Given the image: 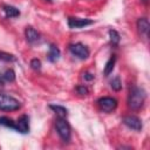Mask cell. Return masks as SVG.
Returning <instances> with one entry per match:
<instances>
[{"mask_svg":"<svg viewBox=\"0 0 150 150\" xmlns=\"http://www.w3.org/2000/svg\"><path fill=\"white\" fill-rule=\"evenodd\" d=\"M68 48H69V52H70L73 55H75L76 57H79V59H81V60H86V59L89 56V54H90L88 47L84 46V45L81 43V42L71 43V45H69Z\"/></svg>","mask_w":150,"mask_h":150,"instance_id":"obj_5","label":"cell"},{"mask_svg":"<svg viewBox=\"0 0 150 150\" xmlns=\"http://www.w3.org/2000/svg\"><path fill=\"white\" fill-rule=\"evenodd\" d=\"M122 122L125 127H128L129 129L131 130H135V131H141L142 128H143V124H142V121L137 117V116H132V115H128V116H124L122 118Z\"/></svg>","mask_w":150,"mask_h":150,"instance_id":"obj_6","label":"cell"},{"mask_svg":"<svg viewBox=\"0 0 150 150\" xmlns=\"http://www.w3.org/2000/svg\"><path fill=\"white\" fill-rule=\"evenodd\" d=\"M61 56V52L60 49L55 46V45H50L49 46V49H48V54H47V57L50 62H56Z\"/></svg>","mask_w":150,"mask_h":150,"instance_id":"obj_11","label":"cell"},{"mask_svg":"<svg viewBox=\"0 0 150 150\" xmlns=\"http://www.w3.org/2000/svg\"><path fill=\"white\" fill-rule=\"evenodd\" d=\"M145 98H146L145 90L143 88L132 86L130 88L129 95H128V107L131 110L137 111V110H139V109L143 108L144 102H145Z\"/></svg>","mask_w":150,"mask_h":150,"instance_id":"obj_1","label":"cell"},{"mask_svg":"<svg viewBox=\"0 0 150 150\" xmlns=\"http://www.w3.org/2000/svg\"><path fill=\"white\" fill-rule=\"evenodd\" d=\"M75 90H76V93L80 94V95H88V94H89V89H88L86 86H77Z\"/></svg>","mask_w":150,"mask_h":150,"instance_id":"obj_21","label":"cell"},{"mask_svg":"<svg viewBox=\"0 0 150 150\" xmlns=\"http://www.w3.org/2000/svg\"><path fill=\"white\" fill-rule=\"evenodd\" d=\"M67 23H68V27H69V28L75 29V28H83V27H87V26H89V25H93V23H94V21H93V20H90V19L68 18Z\"/></svg>","mask_w":150,"mask_h":150,"instance_id":"obj_8","label":"cell"},{"mask_svg":"<svg viewBox=\"0 0 150 150\" xmlns=\"http://www.w3.org/2000/svg\"><path fill=\"white\" fill-rule=\"evenodd\" d=\"M47 1H52V0H47Z\"/></svg>","mask_w":150,"mask_h":150,"instance_id":"obj_25","label":"cell"},{"mask_svg":"<svg viewBox=\"0 0 150 150\" xmlns=\"http://www.w3.org/2000/svg\"><path fill=\"white\" fill-rule=\"evenodd\" d=\"M1 88H4V81L2 80H0V89Z\"/></svg>","mask_w":150,"mask_h":150,"instance_id":"obj_23","label":"cell"},{"mask_svg":"<svg viewBox=\"0 0 150 150\" xmlns=\"http://www.w3.org/2000/svg\"><path fill=\"white\" fill-rule=\"evenodd\" d=\"M14 130H15L16 132L22 134V135L28 134V132H29V117H28L27 115L20 116V117L16 120L15 124H14Z\"/></svg>","mask_w":150,"mask_h":150,"instance_id":"obj_7","label":"cell"},{"mask_svg":"<svg viewBox=\"0 0 150 150\" xmlns=\"http://www.w3.org/2000/svg\"><path fill=\"white\" fill-rule=\"evenodd\" d=\"M97 104L102 111L109 114L117 108V100L110 96H104L97 100Z\"/></svg>","mask_w":150,"mask_h":150,"instance_id":"obj_4","label":"cell"},{"mask_svg":"<svg viewBox=\"0 0 150 150\" xmlns=\"http://www.w3.org/2000/svg\"><path fill=\"white\" fill-rule=\"evenodd\" d=\"M142 1H143L144 4H146V2H148V0H142Z\"/></svg>","mask_w":150,"mask_h":150,"instance_id":"obj_24","label":"cell"},{"mask_svg":"<svg viewBox=\"0 0 150 150\" xmlns=\"http://www.w3.org/2000/svg\"><path fill=\"white\" fill-rule=\"evenodd\" d=\"M110 87H111L112 90H115V91H120V90L122 89V82H121L120 76H116V77H114V79L110 81Z\"/></svg>","mask_w":150,"mask_h":150,"instance_id":"obj_18","label":"cell"},{"mask_svg":"<svg viewBox=\"0 0 150 150\" xmlns=\"http://www.w3.org/2000/svg\"><path fill=\"white\" fill-rule=\"evenodd\" d=\"M2 11H4L6 18H18L20 15V11L16 7L11 6V5H4Z\"/></svg>","mask_w":150,"mask_h":150,"instance_id":"obj_12","label":"cell"},{"mask_svg":"<svg viewBox=\"0 0 150 150\" xmlns=\"http://www.w3.org/2000/svg\"><path fill=\"white\" fill-rule=\"evenodd\" d=\"M14 124H15V122L12 118H9L7 116H1L0 117V125H2V127L14 129Z\"/></svg>","mask_w":150,"mask_h":150,"instance_id":"obj_17","label":"cell"},{"mask_svg":"<svg viewBox=\"0 0 150 150\" xmlns=\"http://www.w3.org/2000/svg\"><path fill=\"white\" fill-rule=\"evenodd\" d=\"M16 60V57L13 54L6 53V52H0V61L4 62H14Z\"/></svg>","mask_w":150,"mask_h":150,"instance_id":"obj_19","label":"cell"},{"mask_svg":"<svg viewBox=\"0 0 150 150\" xmlns=\"http://www.w3.org/2000/svg\"><path fill=\"white\" fill-rule=\"evenodd\" d=\"M49 109H52L60 117H66L68 115V109L59 104H49Z\"/></svg>","mask_w":150,"mask_h":150,"instance_id":"obj_14","label":"cell"},{"mask_svg":"<svg viewBox=\"0 0 150 150\" xmlns=\"http://www.w3.org/2000/svg\"><path fill=\"white\" fill-rule=\"evenodd\" d=\"M115 63H116V55L112 54V55L109 57V60L107 61L105 66H104V69H103V75H104V76H109V75L112 73L114 67H115Z\"/></svg>","mask_w":150,"mask_h":150,"instance_id":"obj_13","label":"cell"},{"mask_svg":"<svg viewBox=\"0 0 150 150\" xmlns=\"http://www.w3.org/2000/svg\"><path fill=\"white\" fill-rule=\"evenodd\" d=\"M55 129H56L57 135L61 137V139L64 143H68L70 141L71 129H70V125H69L68 121L66 120V117L57 116V118L55 120Z\"/></svg>","mask_w":150,"mask_h":150,"instance_id":"obj_2","label":"cell"},{"mask_svg":"<svg viewBox=\"0 0 150 150\" xmlns=\"http://www.w3.org/2000/svg\"><path fill=\"white\" fill-rule=\"evenodd\" d=\"M83 79H84L86 81H91V80H94V74H91V73H89V71H86V73L83 74Z\"/></svg>","mask_w":150,"mask_h":150,"instance_id":"obj_22","label":"cell"},{"mask_svg":"<svg viewBox=\"0 0 150 150\" xmlns=\"http://www.w3.org/2000/svg\"><path fill=\"white\" fill-rule=\"evenodd\" d=\"M137 29H138L141 35H143L144 38H148L150 25H149V21L146 18H139L137 20Z\"/></svg>","mask_w":150,"mask_h":150,"instance_id":"obj_10","label":"cell"},{"mask_svg":"<svg viewBox=\"0 0 150 150\" xmlns=\"http://www.w3.org/2000/svg\"><path fill=\"white\" fill-rule=\"evenodd\" d=\"M30 68L34 69V70H40L41 69V61L39 59L30 60Z\"/></svg>","mask_w":150,"mask_h":150,"instance_id":"obj_20","label":"cell"},{"mask_svg":"<svg viewBox=\"0 0 150 150\" xmlns=\"http://www.w3.org/2000/svg\"><path fill=\"white\" fill-rule=\"evenodd\" d=\"M21 102L15 97L0 93V110L2 111H14L20 109Z\"/></svg>","mask_w":150,"mask_h":150,"instance_id":"obj_3","label":"cell"},{"mask_svg":"<svg viewBox=\"0 0 150 150\" xmlns=\"http://www.w3.org/2000/svg\"><path fill=\"white\" fill-rule=\"evenodd\" d=\"M109 41H110V45L111 46H118L120 41H121V35L118 34L117 30L115 29H110L109 30Z\"/></svg>","mask_w":150,"mask_h":150,"instance_id":"obj_15","label":"cell"},{"mask_svg":"<svg viewBox=\"0 0 150 150\" xmlns=\"http://www.w3.org/2000/svg\"><path fill=\"white\" fill-rule=\"evenodd\" d=\"M0 79H1L2 81H6V82H13V81L15 80V71H14L13 69H6V70L1 74Z\"/></svg>","mask_w":150,"mask_h":150,"instance_id":"obj_16","label":"cell"},{"mask_svg":"<svg viewBox=\"0 0 150 150\" xmlns=\"http://www.w3.org/2000/svg\"><path fill=\"white\" fill-rule=\"evenodd\" d=\"M25 36H26V40H27L29 43H35V42H38V41L40 40V34H39V32H38L35 28L30 27V26L26 27V29H25Z\"/></svg>","mask_w":150,"mask_h":150,"instance_id":"obj_9","label":"cell"}]
</instances>
